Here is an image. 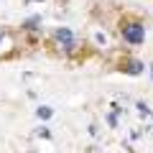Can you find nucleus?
Returning <instances> with one entry per match:
<instances>
[{"instance_id": "39448f33", "label": "nucleus", "mask_w": 153, "mask_h": 153, "mask_svg": "<svg viewBox=\"0 0 153 153\" xmlns=\"http://www.w3.org/2000/svg\"><path fill=\"white\" fill-rule=\"evenodd\" d=\"M36 133H38V135H41V138H49V135H51V133H49V130H46V128H38V130H36Z\"/></svg>"}, {"instance_id": "20e7f679", "label": "nucleus", "mask_w": 153, "mask_h": 153, "mask_svg": "<svg viewBox=\"0 0 153 153\" xmlns=\"http://www.w3.org/2000/svg\"><path fill=\"white\" fill-rule=\"evenodd\" d=\"M140 69H143L140 61H130V74H140Z\"/></svg>"}, {"instance_id": "f03ea898", "label": "nucleus", "mask_w": 153, "mask_h": 153, "mask_svg": "<svg viewBox=\"0 0 153 153\" xmlns=\"http://www.w3.org/2000/svg\"><path fill=\"white\" fill-rule=\"evenodd\" d=\"M56 38H59L61 44H64L66 49H69V46H71V38H74V36H71V31H69V28H59V31H56Z\"/></svg>"}, {"instance_id": "423d86ee", "label": "nucleus", "mask_w": 153, "mask_h": 153, "mask_svg": "<svg viewBox=\"0 0 153 153\" xmlns=\"http://www.w3.org/2000/svg\"><path fill=\"white\" fill-rule=\"evenodd\" d=\"M138 110H140V115H148V107H146L143 102H138Z\"/></svg>"}, {"instance_id": "7ed1b4c3", "label": "nucleus", "mask_w": 153, "mask_h": 153, "mask_svg": "<svg viewBox=\"0 0 153 153\" xmlns=\"http://www.w3.org/2000/svg\"><path fill=\"white\" fill-rule=\"evenodd\" d=\"M51 115H54V110H51V107H38V117H41V120H49Z\"/></svg>"}, {"instance_id": "0eeeda50", "label": "nucleus", "mask_w": 153, "mask_h": 153, "mask_svg": "<svg viewBox=\"0 0 153 153\" xmlns=\"http://www.w3.org/2000/svg\"><path fill=\"white\" fill-rule=\"evenodd\" d=\"M0 41H3V31H0Z\"/></svg>"}, {"instance_id": "f257e3e1", "label": "nucleus", "mask_w": 153, "mask_h": 153, "mask_svg": "<svg viewBox=\"0 0 153 153\" xmlns=\"http://www.w3.org/2000/svg\"><path fill=\"white\" fill-rule=\"evenodd\" d=\"M143 36H146V33H143V26H138V23H133V26L125 28V38L130 41V44H140Z\"/></svg>"}]
</instances>
